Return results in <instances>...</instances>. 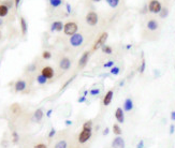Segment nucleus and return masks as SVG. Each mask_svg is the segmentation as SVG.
<instances>
[{"mask_svg": "<svg viewBox=\"0 0 175 148\" xmlns=\"http://www.w3.org/2000/svg\"><path fill=\"white\" fill-rule=\"evenodd\" d=\"M69 42H70V45L73 46V47H80L84 43V35H83V33L77 32V33L73 35L72 37H70Z\"/></svg>", "mask_w": 175, "mask_h": 148, "instance_id": "nucleus-3", "label": "nucleus"}, {"mask_svg": "<svg viewBox=\"0 0 175 148\" xmlns=\"http://www.w3.org/2000/svg\"><path fill=\"white\" fill-rule=\"evenodd\" d=\"M146 27H147L148 30H151V31H155V30H157L158 29L159 24H158V21H156V19H149V21H147Z\"/></svg>", "mask_w": 175, "mask_h": 148, "instance_id": "nucleus-16", "label": "nucleus"}, {"mask_svg": "<svg viewBox=\"0 0 175 148\" xmlns=\"http://www.w3.org/2000/svg\"><path fill=\"white\" fill-rule=\"evenodd\" d=\"M35 69H37V67H35V64H29L28 67H27V71H28V72H35Z\"/></svg>", "mask_w": 175, "mask_h": 148, "instance_id": "nucleus-36", "label": "nucleus"}, {"mask_svg": "<svg viewBox=\"0 0 175 148\" xmlns=\"http://www.w3.org/2000/svg\"><path fill=\"white\" fill-rule=\"evenodd\" d=\"M147 7H148V11L151 13H155V14L160 13V11L162 10V6L158 0H151Z\"/></svg>", "mask_w": 175, "mask_h": 148, "instance_id": "nucleus-6", "label": "nucleus"}, {"mask_svg": "<svg viewBox=\"0 0 175 148\" xmlns=\"http://www.w3.org/2000/svg\"><path fill=\"white\" fill-rule=\"evenodd\" d=\"M65 123H66V126H71V124H72V121H71V120H66V121H65Z\"/></svg>", "mask_w": 175, "mask_h": 148, "instance_id": "nucleus-46", "label": "nucleus"}, {"mask_svg": "<svg viewBox=\"0 0 175 148\" xmlns=\"http://www.w3.org/2000/svg\"><path fill=\"white\" fill-rule=\"evenodd\" d=\"M49 2L52 8H58L63 4V0H49Z\"/></svg>", "mask_w": 175, "mask_h": 148, "instance_id": "nucleus-23", "label": "nucleus"}, {"mask_svg": "<svg viewBox=\"0 0 175 148\" xmlns=\"http://www.w3.org/2000/svg\"><path fill=\"white\" fill-rule=\"evenodd\" d=\"M21 1H22V0H14V6H15V8H16V9L19 7V3H21Z\"/></svg>", "mask_w": 175, "mask_h": 148, "instance_id": "nucleus-42", "label": "nucleus"}, {"mask_svg": "<svg viewBox=\"0 0 175 148\" xmlns=\"http://www.w3.org/2000/svg\"><path fill=\"white\" fill-rule=\"evenodd\" d=\"M77 30H78V26H77V24L75 21H68L63 26L65 35H69V37H72L73 35L77 33Z\"/></svg>", "mask_w": 175, "mask_h": 148, "instance_id": "nucleus-2", "label": "nucleus"}, {"mask_svg": "<svg viewBox=\"0 0 175 148\" xmlns=\"http://www.w3.org/2000/svg\"><path fill=\"white\" fill-rule=\"evenodd\" d=\"M109 38V33L108 32H102L101 35L98 37V39L96 40V42L94 43V46H92V50H97V49L101 48L102 46L105 45V42Z\"/></svg>", "mask_w": 175, "mask_h": 148, "instance_id": "nucleus-4", "label": "nucleus"}, {"mask_svg": "<svg viewBox=\"0 0 175 148\" xmlns=\"http://www.w3.org/2000/svg\"><path fill=\"white\" fill-rule=\"evenodd\" d=\"M59 68L63 71H68L71 68V60L68 57H63L59 61Z\"/></svg>", "mask_w": 175, "mask_h": 148, "instance_id": "nucleus-9", "label": "nucleus"}, {"mask_svg": "<svg viewBox=\"0 0 175 148\" xmlns=\"http://www.w3.org/2000/svg\"><path fill=\"white\" fill-rule=\"evenodd\" d=\"M94 2H99V1H101V0H92Z\"/></svg>", "mask_w": 175, "mask_h": 148, "instance_id": "nucleus-51", "label": "nucleus"}, {"mask_svg": "<svg viewBox=\"0 0 175 148\" xmlns=\"http://www.w3.org/2000/svg\"><path fill=\"white\" fill-rule=\"evenodd\" d=\"M170 117H171V120H172V121H175V111L171 112V115H170Z\"/></svg>", "mask_w": 175, "mask_h": 148, "instance_id": "nucleus-43", "label": "nucleus"}, {"mask_svg": "<svg viewBox=\"0 0 175 148\" xmlns=\"http://www.w3.org/2000/svg\"><path fill=\"white\" fill-rule=\"evenodd\" d=\"M77 102H78V103L86 102V95H82V97H80V98L77 99Z\"/></svg>", "mask_w": 175, "mask_h": 148, "instance_id": "nucleus-39", "label": "nucleus"}, {"mask_svg": "<svg viewBox=\"0 0 175 148\" xmlns=\"http://www.w3.org/2000/svg\"><path fill=\"white\" fill-rule=\"evenodd\" d=\"M119 72H120V69H119V67H114L111 68V70H110V73L112 74V75H118Z\"/></svg>", "mask_w": 175, "mask_h": 148, "instance_id": "nucleus-31", "label": "nucleus"}, {"mask_svg": "<svg viewBox=\"0 0 175 148\" xmlns=\"http://www.w3.org/2000/svg\"><path fill=\"white\" fill-rule=\"evenodd\" d=\"M0 64H1V61H0Z\"/></svg>", "mask_w": 175, "mask_h": 148, "instance_id": "nucleus-54", "label": "nucleus"}, {"mask_svg": "<svg viewBox=\"0 0 175 148\" xmlns=\"http://www.w3.org/2000/svg\"><path fill=\"white\" fill-rule=\"evenodd\" d=\"M8 14H9V8L4 3H1L0 4V17H6Z\"/></svg>", "mask_w": 175, "mask_h": 148, "instance_id": "nucleus-20", "label": "nucleus"}, {"mask_svg": "<svg viewBox=\"0 0 175 148\" xmlns=\"http://www.w3.org/2000/svg\"><path fill=\"white\" fill-rule=\"evenodd\" d=\"M145 69H146V61L144 59V57H142V61H141V66L140 68H139V72H140L141 74L144 73Z\"/></svg>", "mask_w": 175, "mask_h": 148, "instance_id": "nucleus-27", "label": "nucleus"}, {"mask_svg": "<svg viewBox=\"0 0 175 148\" xmlns=\"http://www.w3.org/2000/svg\"><path fill=\"white\" fill-rule=\"evenodd\" d=\"M109 132H110V129L106 127L104 129V131H103V135H108V134H109Z\"/></svg>", "mask_w": 175, "mask_h": 148, "instance_id": "nucleus-44", "label": "nucleus"}, {"mask_svg": "<svg viewBox=\"0 0 175 148\" xmlns=\"http://www.w3.org/2000/svg\"><path fill=\"white\" fill-rule=\"evenodd\" d=\"M11 111H12L13 114H19L22 109H21V106L18 105V104H13V105L11 106Z\"/></svg>", "mask_w": 175, "mask_h": 148, "instance_id": "nucleus-26", "label": "nucleus"}, {"mask_svg": "<svg viewBox=\"0 0 175 148\" xmlns=\"http://www.w3.org/2000/svg\"><path fill=\"white\" fill-rule=\"evenodd\" d=\"M89 57H90V50H86L82 54V56L78 60V68L80 69H83V68L86 67L88 60H89Z\"/></svg>", "mask_w": 175, "mask_h": 148, "instance_id": "nucleus-7", "label": "nucleus"}, {"mask_svg": "<svg viewBox=\"0 0 175 148\" xmlns=\"http://www.w3.org/2000/svg\"><path fill=\"white\" fill-rule=\"evenodd\" d=\"M113 97H114V91H113V90L106 91V93H105L104 97H103V100H102V104L104 106L110 105L113 100Z\"/></svg>", "mask_w": 175, "mask_h": 148, "instance_id": "nucleus-12", "label": "nucleus"}, {"mask_svg": "<svg viewBox=\"0 0 175 148\" xmlns=\"http://www.w3.org/2000/svg\"><path fill=\"white\" fill-rule=\"evenodd\" d=\"M54 148H69L67 138H61L58 142H56V144L54 145Z\"/></svg>", "mask_w": 175, "mask_h": 148, "instance_id": "nucleus-19", "label": "nucleus"}, {"mask_svg": "<svg viewBox=\"0 0 175 148\" xmlns=\"http://www.w3.org/2000/svg\"><path fill=\"white\" fill-rule=\"evenodd\" d=\"M32 148H49V147H47V145H46L45 143L40 142V143H37L35 145H33V147Z\"/></svg>", "mask_w": 175, "mask_h": 148, "instance_id": "nucleus-33", "label": "nucleus"}, {"mask_svg": "<svg viewBox=\"0 0 175 148\" xmlns=\"http://www.w3.org/2000/svg\"><path fill=\"white\" fill-rule=\"evenodd\" d=\"M145 147V143H144V140H140L138 142L137 144V148H144Z\"/></svg>", "mask_w": 175, "mask_h": 148, "instance_id": "nucleus-38", "label": "nucleus"}, {"mask_svg": "<svg viewBox=\"0 0 175 148\" xmlns=\"http://www.w3.org/2000/svg\"><path fill=\"white\" fill-rule=\"evenodd\" d=\"M89 93H90V95H100V89L92 88L89 90Z\"/></svg>", "mask_w": 175, "mask_h": 148, "instance_id": "nucleus-34", "label": "nucleus"}, {"mask_svg": "<svg viewBox=\"0 0 175 148\" xmlns=\"http://www.w3.org/2000/svg\"><path fill=\"white\" fill-rule=\"evenodd\" d=\"M66 8H67V12H68V14H70L71 12H72V8H71V4L70 3H66Z\"/></svg>", "mask_w": 175, "mask_h": 148, "instance_id": "nucleus-40", "label": "nucleus"}, {"mask_svg": "<svg viewBox=\"0 0 175 148\" xmlns=\"http://www.w3.org/2000/svg\"><path fill=\"white\" fill-rule=\"evenodd\" d=\"M63 26H65V24H63V21H54L52 25H51V31H61V30H63Z\"/></svg>", "mask_w": 175, "mask_h": 148, "instance_id": "nucleus-15", "label": "nucleus"}, {"mask_svg": "<svg viewBox=\"0 0 175 148\" xmlns=\"http://www.w3.org/2000/svg\"><path fill=\"white\" fill-rule=\"evenodd\" d=\"M134 107V104H133V101L131 98H127L125 101H124V106L123 109L125 112H131Z\"/></svg>", "mask_w": 175, "mask_h": 148, "instance_id": "nucleus-14", "label": "nucleus"}, {"mask_svg": "<svg viewBox=\"0 0 175 148\" xmlns=\"http://www.w3.org/2000/svg\"><path fill=\"white\" fill-rule=\"evenodd\" d=\"M131 47H132V45H131V44H128V45L126 46V48H127V49H130Z\"/></svg>", "mask_w": 175, "mask_h": 148, "instance_id": "nucleus-50", "label": "nucleus"}, {"mask_svg": "<svg viewBox=\"0 0 175 148\" xmlns=\"http://www.w3.org/2000/svg\"><path fill=\"white\" fill-rule=\"evenodd\" d=\"M19 24H21V30H22V35H27V31H28V24L25 19V17L19 18Z\"/></svg>", "mask_w": 175, "mask_h": 148, "instance_id": "nucleus-17", "label": "nucleus"}, {"mask_svg": "<svg viewBox=\"0 0 175 148\" xmlns=\"http://www.w3.org/2000/svg\"><path fill=\"white\" fill-rule=\"evenodd\" d=\"M113 148H125V140L122 136H116L112 142Z\"/></svg>", "mask_w": 175, "mask_h": 148, "instance_id": "nucleus-13", "label": "nucleus"}, {"mask_svg": "<svg viewBox=\"0 0 175 148\" xmlns=\"http://www.w3.org/2000/svg\"><path fill=\"white\" fill-rule=\"evenodd\" d=\"M103 67L104 68H113L114 67V61H113V60H110V61H108V62H105V64H103Z\"/></svg>", "mask_w": 175, "mask_h": 148, "instance_id": "nucleus-37", "label": "nucleus"}, {"mask_svg": "<svg viewBox=\"0 0 175 148\" xmlns=\"http://www.w3.org/2000/svg\"><path fill=\"white\" fill-rule=\"evenodd\" d=\"M85 19H86V23L89 26L94 27V26H96V25L98 24L99 16L95 11H89L87 14H86V16H85Z\"/></svg>", "mask_w": 175, "mask_h": 148, "instance_id": "nucleus-5", "label": "nucleus"}, {"mask_svg": "<svg viewBox=\"0 0 175 148\" xmlns=\"http://www.w3.org/2000/svg\"><path fill=\"white\" fill-rule=\"evenodd\" d=\"M41 74H42L45 78L51 80V78L54 77V75H55V71H54V69H53L52 67H49V66H45V67L42 68V70H41Z\"/></svg>", "mask_w": 175, "mask_h": 148, "instance_id": "nucleus-8", "label": "nucleus"}, {"mask_svg": "<svg viewBox=\"0 0 175 148\" xmlns=\"http://www.w3.org/2000/svg\"><path fill=\"white\" fill-rule=\"evenodd\" d=\"M115 119L118 123L125 122V111L123 107H117L115 111Z\"/></svg>", "mask_w": 175, "mask_h": 148, "instance_id": "nucleus-10", "label": "nucleus"}, {"mask_svg": "<svg viewBox=\"0 0 175 148\" xmlns=\"http://www.w3.org/2000/svg\"><path fill=\"white\" fill-rule=\"evenodd\" d=\"M0 39H1V31H0Z\"/></svg>", "mask_w": 175, "mask_h": 148, "instance_id": "nucleus-52", "label": "nucleus"}, {"mask_svg": "<svg viewBox=\"0 0 175 148\" xmlns=\"http://www.w3.org/2000/svg\"><path fill=\"white\" fill-rule=\"evenodd\" d=\"M101 50H102V53L103 54H106V55H112V53H113V49H112V47L110 45H103L101 47Z\"/></svg>", "mask_w": 175, "mask_h": 148, "instance_id": "nucleus-22", "label": "nucleus"}, {"mask_svg": "<svg viewBox=\"0 0 175 148\" xmlns=\"http://www.w3.org/2000/svg\"><path fill=\"white\" fill-rule=\"evenodd\" d=\"M175 131V126L172 123V124H170V134H173Z\"/></svg>", "mask_w": 175, "mask_h": 148, "instance_id": "nucleus-41", "label": "nucleus"}, {"mask_svg": "<svg viewBox=\"0 0 175 148\" xmlns=\"http://www.w3.org/2000/svg\"><path fill=\"white\" fill-rule=\"evenodd\" d=\"M18 141H19L18 133L16 131H13V132H12V143H13V144H17Z\"/></svg>", "mask_w": 175, "mask_h": 148, "instance_id": "nucleus-28", "label": "nucleus"}, {"mask_svg": "<svg viewBox=\"0 0 175 148\" xmlns=\"http://www.w3.org/2000/svg\"><path fill=\"white\" fill-rule=\"evenodd\" d=\"M174 69H175V64H174Z\"/></svg>", "mask_w": 175, "mask_h": 148, "instance_id": "nucleus-53", "label": "nucleus"}, {"mask_svg": "<svg viewBox=\"0 0 175 148\" xmlns=\"http://www.w3.org/2000/svg\"><path fill=\"white\" fill-rule=\"evenodd\" d=\"M119 2H120V0H106V3L109 4L111 8H113V9L118 7Z\"/></svg>", "mask_w": 175, "mask_h": 148, "instance_id": "nucleus-24", "label": "nucleus"}, {"mask_svg": "<svg viewBox=\"0 0 175 148\" xmlns=\"http://www.w3.org/2000/svg\"><path fill=\"white\" fill-rule=\"evenodd\" d=\"M56 133H57L56 129H55V128H52V129L49 130V135H47V136H49V138H53L54 136H55V135H56Z\"/></svg>", "mask_w": 175, "mask_h": 148, "instance_id": "nucleus-35", "label": "nucleus"}, {"mask_svg": "<svg viewBox=\"0 0 175 148\" xmlns=\"http://www.w3.org/2000/svg\"><path fill=\"white\" fill-rule=\"evenodd\" d=\"M159 15H160V17H161V18L168 17V15H169V10H168V8H162V10L160 11V13H159Z\"/></svg>", "mask_w": 175, "mask_h": 148, "instance_id": "nucleus-29", "label": "nucleus"}, {"mask_svg": "<svg viewBox=\"0 0 175 148\" xmlns=\"http://www.w3.org/2000/svg\"><path fill=\"white\" fill-rule=\"evenodd\" d=\"M124 84H125V80H123V81H122V82H120V83H119V86H120V87H123Z\"/></svg>", "mask_w": 175, "mask_h": 148, "instance_id": "nucleus-47", "label": "nucleus"}, {"mask_svg": "<svg viewBox=\"0 0 175 148\" xmlns=\"http://www.w3.org/2000/svg\"><path fill=\"white\" fill-rule=\"evenodd\" d=\"M74 78H75V76H73V77L69 78V80H68V81H67L66 83H65V84H63V87H61V90H65V89H66L67 87H68V86H69V85H70L71 83H72V81H73Z\"/></svg>", "mask_w": 175, "mask_h": 148, "instance_id": "nucleus-32", "label": "nucleus"}, {"mask_svg": "<svg viewBox=\"0 0 175 148\" xmlns=\"http://www.w3.org/2000/svg\"><path fill=\"white\" fill-rule=\"evenodd\" d=\"M37 82H38V84L40 85H44L47 83V78L44 77L42 74H39L38 76H37Z\"/></svg>", "mask_w": 175, "mask_h": 148, "instance_id": "nucleus-25", "label": "nucleus"}, {"mask_svg": "<svg viewBox=\"0 0 175 148\" xmlns=\"http://www.w3.org/2000/svg\"><path fill=\"white\" fill-rule=\"evenodd\" d=\"M26 88H27V84L24 80H18V81L15 82L14 89L16 92H23Z\"/></svg>", "mask_w": 175, "mask_h": 148, "instance_id": "nucleus-11", "label": "nucleus"}, {"mask_svg": "<svg viewBox=\"0 0 175 148\" xmlns=\"http://www.w3.org/2000/svg\"><path fill=\"white\" fill-rule=\"evenodd\" d=\"M52 113H53V109H49V111L46 112V116L51 117V116H52Z\"/></svg>", "mask_w": 175, "mask_h": 148, "instance_id": "nucleus-45", "label": "nucleus"}, {"mask_svg": "<svg viewBox=\"0 0 175 148\" xmlns=\"http://www.w3.org/2000/svg\"><path fill=\"white\" fill-rule=\"evenodd\" d=\"M2 25H3V19H2V18L0 17V27H1Z\"/></svg>", "mask_w": 175, "mask_h": 148, "instance_id": "nucleus-49", "label": "nucleus"}, {"mask_svg": "<svg viewBox=\"0 0 175 148\" xmlns=\"http://www.w3.org/2000/svg\"><path fill=\"white\" fill-rule=\"evenodd\" d=\"M42 58L45 60H49L52 58V53L49 52V50H44L42 53Z\"/></svg>", "mask_w": 175, "mask_h": 148, "instance_id": "nucleus-30", "label": "nucleus"}, {"mask_svg": "<svg viewBox=\"0 0 175 148\" xmlns=\"http://www.w3.org/2000/svg\"><path fill=\"white\" fill-rule=\"evenodd\" d=\"M92 120H87L83 123V127H82V130L80 131V133L77 135V142L78 144L84 145L86 144L87 142H89L91 138H92Z\"/></svg>", "mask_w": 175, "mask_h": 148, "instance_id": "nucleus-1", "label": "nucleus"}, {"mask_svg": "<svg viewBox=\"0 0 175 148\" xmlns=\"http://www.w3.org/2000/svg\"><path fill=\"white\" fill-rule=\"evenodd\" d=\"M155 74H156V77H158V76H159V71L155 70Z\"/></svg>", "mask_w": 175, "mask_h": 148, "instance_id": "nucleus-48", "label": "nucleus"}, {"mask_svg": "<svg viewBox=\"0 0 175 148\" xmlns=\"http://www.w3.org/2000/svg\"><path fill=\"white\" fill-rule=\"evenodd\" d=\"M113 132L115 134L116 136H122V134H123V130H122V128L119 126L118 123H114L113 124Z\"/></svg>", "mask_w": 175, "mask_h": 148, "instance_id": "nucleus-21", "label": "nucleus"}, {"mask_svg": "<svg viewBox=\"0 0 175 148\" xmlns=\"http://www.w3.org/2000/svg\"><path fill=\"white\" fill-rule=\"evenodd\" d=\"M43 116H44V113H43L42 109H35V113H33V119H35V122H40L42 120Z\"/></svg>", "mask_w": 175, "mask_h": 148, "instance_id": "nucleus-18", "label": "nucleus"}]
</instances>
